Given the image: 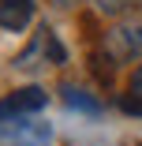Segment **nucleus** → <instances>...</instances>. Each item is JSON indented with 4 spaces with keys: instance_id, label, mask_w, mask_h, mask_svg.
Returning <instances> with one entry per match:
<instances>
[{
    "instance_id": "1",
    "label": "nucleus",
    "mask_w": 142,
    "mask_h": 146,
    "mask_svg": "<svg viewBox=\"0 0 142 146\" xmlns=\"http://www.w3.org/2000/svg\"><path fill=\"white\" fill-rule=\"evenodd\" d=\"M105 56L112 64H131L142 56V15H131V19H120L105 30Z\"/></svg>"
},
{
    "instance_id": "2",
    "label": "nucleus",
    "mask_w": 142,
    "mask_h": 146,
    "mask_svg": "<svg viewBox=\"0 0 142 146\" xmlns=\"http://www.w3.org/2000/svg\"><path fill=\"white\" fill-rule=\"evenodd\" d=\"M0 142L8 146H49L52 142V127L30 116H4L0 120Z\"/></svg>"
},
{
    "instance_id": "3",
    "label": "nucleus",
    "mask_w": 142,
    "mask_h": 146,
    "mask_svg": "<svg viewBox=\"0 0 142 146\" xmlns=\"http://www.w3.org/2000/svg\"><path fill=\"white\" fill-rule=\"evenodd\" d=\"M49 105V94L41 86H22V90H11L8 98H0V120L4 116H34Z\"/></svg>"
},
{
    "instance_id": "4",
    "label": "nucleus",
    "mask_w": 142,
    "mask_h": 146,
    "mask_svg": "<svg viewBox=\"0 0 142 146\" xmlns=\"http://www.w3.org/2000/svg\"><path fill=\"white\" fill-rule=\"evenodd\" d=\"M34 19V0H11V4H0V30L8 34H22Z\"/></svg>"
},
{
    "instance_id": "5",
    "label": "nucleus",
    "mask_w": 142,
    "mask_h": 146,
    "mask_svg": "<svg viewBox=\"0 0 142 146\" xmlns=\"http://www.w3.org/2000/svg\"><path fill=\"white\" fill-rule=\"evenodd\" d=\"M60 94H64L67 109H79V112H90V116H97V112H101V101H97V98H90L86 90H79V86H60Z\"/></svg>"
},
{
    "instance_id": "6",
    "label": "nucleus",
    "mask_w": 142,
    "mask_h": 146,
    "mask_svg": "<svg viewBox=\"0 0 142 146\" xmlns=\"http://www.w3.org/2000/svg\"><path fill=\"white\" fill-rule=\"evenodd\" d=\"M127 112H135V116H142V64L131 71V79H127V98L120 101Z\"/></svg>"
},
{
    "instance_id": "7",
    "label": "nucleus",
    "mask_w": 142,
    "mask_h": 146,
    "mask_svg": "<svg viewBox=\"0 0 142 146\" xmlns=\"http://www.w3.org/2000/svg\"><path fill=\"white\" fill-rule=\"evenodd\" d=\"M90 4L101 11V15H131V11H142V0H90Z\"/></svg>"
},
{
    "instance_id": "8",
    "label": "nucleus",
    "mask_w": 142,
    "mask_h": 146,
    "mask_svg": "<svg viewBox=\"0 0 142 146\" xmlns=\"http://www.w3.org/2000/svg\"><path fill=\"white\" fill-rule=\"evenodd\" d=\"M52 4H56V8H75L79 0H52Z\"/></svg>"
},
{
    "instance_id": "9",
    "label": "nucleus",
    "mask_w": 142,
    "mask_h": 146,
    "mask_svg": "<svg viewBox=\"0 0 142 146\" xmlns=\"http://www.w3.org/2000/svg\"><path fill=\"white\" fill-rule=\"evenodd\" d=\"M0 4H11V0H0Z\"/></svg>"
}]
</instances>
